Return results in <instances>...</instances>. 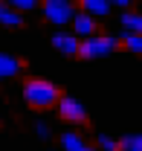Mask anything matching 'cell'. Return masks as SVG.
<instances>
[{
	"label": "cell",
	"instance_id": "obj_1",
	"mask_svg": "<svg viewBox=\"0 0 142 151\" xmlns=\"http://www.w3.org/2000/svg\"><path fill=\"white\" fill-rule=\"evenodd\" d=\"M58 87H55L52 81H47V78H26V84H23V99H26V105H32L38 111H47V108H52L55 102H58Z\"/></svg>",
	"mask_w": 142,
	"mask_h": 151
},
{
	"label": "cell",
	"instance_id": "obj_2",
	"mask_svg": "<svg viewBox=\"0 0 142 151\" xmlns=\"http://www.w3.org/2000/svg\"><path fill=\"white\" fill-rule=\"evenodd\" d=\"M116 50V38L113 35H102V32H96V35H90L84 38V41H78V52L75 55H81V58H105L110 55Z\"/></svg>",
	"mask_w": 142,
	"mask_h": 151
},
{
	"label": "cell",
	"instance_id": "obj_3",
	"mask_svg": "<svg viewBox=\"0 0 142 151\" xmlns=\"http://www.w3.org/2000/svg\"><path fill=\"white\" fill-rule=\"evenodd\" d=\"M41 12L52 26H67L72 20V15H75V3L72 0H44Z\"/></svg>",
	"mask_w": 142,
	"mask_h": 151
},
{
	"label": "cell",
	"instance_id": "obj_4",
	"mask_svg": "<svg viewBox=\"0 0 142 151\" xmlns=\"http://www.w3.org/2000/svg\"><path fill=\"white\" fill-rule=\"evenodd\" d=\"M58 113H61V119H67L72 125H81V122H87V111H84V105L78 102V99H72V96H58Z\"/></svg>",
	"mask_w": 142,
	"mask_h": 151
},
{
	"label": "cell",
	"instance_id": "obj_5",
	"mask_svg": "<svg viewBox=\"0 0 142 151\" xmlns=\"http://www.w3.org/2000/svg\"><path fill=\"white\" fill-rule=\"evenodd\" d=\"M70 23H72V35L78 38V41H84V38L96 35V20L90 18V15H84V12H75Z\"/></svg>",
	"mask_w": 142,
	"mask_h": 151
},
{
	"label": "cell",
	"instance_id": "obj_6",
	"mask_svg": "<svg viewBox=\"0 0 142 151\" xmlns=\"http://www.w3.org/2000/svg\"><path fill=\"white\" fill-rule=\"evenodd\" d=\"M52 47L58 50V52H64V55H75L78 52V38L72 35V32H55L52 35Z\"/></svg>",
	"mask_w": 142,
	"mask_h": 151
},
{
	"label": "cell",
	"instance_id": "obj_7",
	"mask_svg": "<svg viewBox=\"0 0 142 151\" xmlns=\"http://www.w3.org/2000/svg\"><path fill=\"white\" fill-rule=\"evenodd\" d=\"M119 26H122V32H128V35H142V15L125 9L122 15H119Z\"/></svg>",
	"mask_w": 142,
	"mask_h": 151
},
{
	"label": "cell",
	"instance_id": "obj_8",
	"mask_svg": "<svg viewBox=\"0 0 142 151\" xmlns=\"http://www.w3.org/2000/svg\"><path fill=\"white\" fill-rule=\"evenodd\" d=\"M20 73V61L9 52H0V81L3 78H15Z\"/></svg>",
	"mask_w": 142,
	"mask_h": 151
},
{
	"label": "cell",
	"instance_id": "obj_9",
	"mask_svg": "<svg viewBox=\"0 0 142 151\" xmlns=\"http://www.w3.org/2000/svg\"><path fill=\"white\" fill-rule=\"evenodd\" d=\"M87 142L78 131H64L61 134V151H84Z\"/></svg>",
	"mask_w": 142,
	"mask_h": 151
},
{
	"label": "cell",
	"instance_id": "obj_10",
	"mask_svg": "<svg viewBox=\"0 0 142 151\" xmlns=\"http://www.w3.org/2000/svg\"><path fill=\"white\" fill-rule=\"evenodd\" d=\"M81 6H84V15H90V18H105L107 12H110V6H107L105 0H81Z\"/></svg>",
	"mask_w": 142,
	"mask_h": 151
},
{
	"label": "cell",
	"instance_id": "obj_11",
	"mask_svg": "<svg viewBox=\"0 0 142 151\" xmlns=\"http://www.w3.org/2000/svg\"><path fill=\"white\" fill-rule=\"evenodd\" d=\"M116 151H142V137L139 134H125L116 139Z\"/></svg>",
	"mask_w": 142,
	"mask_h": 151
},
{
	"label": "cell",
	"instance_id": "obj_12",
	"mask_svg": "<svg viewBox=\"0 0 142 151\" xmlns=\"http://www.w3.org/2000/svg\"><path fill=\"white\" fill-rule=\"evenodd\" d=\"M3 6H9L12 12H18V15H23V12H32V9H38L41 3L38 0H0Z\"/></svg>",
	"mask_w": 142,
	"mask_h": 151
},
{
	"label": "cell",
	"instance_id": "obj_13",
	"mask_svg": "<svg viewBox=\"0 0 142 151\" xmlns=\"http://www.w3.org/2000/svg\"><path fill=\"white\" fill-rule=\"evenodd\" d=\"M20 15L18 12H12V9H9V6H3V3H0V26H20Z\"/></svg>",
	"mask_w": 142,
	"mask_h": 151
},
{
	"label": "cell",
	"instance_id": "obj_14",
	"mask_svg": "<svg viewBox=\"0 0 142 151\" xmlns=\"http://www.w3.org/2000/svg\"><path fill=\"white\" fill-rule=\"evenodd\" d=\"M119 41L125 44L128 52H142V35H128V32H119Z\"/></svg>",
	"mask_w": 142,
	"mask_h": 151
},
{
	"label": "cell",
	"instance_id": "obj_15",
	"mask_svg": "<svg viewBox=\"0 0 142 151\" xmlns=\"http://www.w3.org/2000/svg\"><path fill=\"white\" fill-rule=\"evenodd\" d=\"M96 151H116V139L107 137V134H99V139H96Z\"/></svg>",
	"mask_w": 142,
	"mask_h": 151
},
{
	"label": "cell",
	"instance_id": "obj_16",
	"mask_svg": "<svg viewBox=\"0 0 142 151\" xmlns=\"http://www.w3.org/2000/svg\"><path fill=\"white\" fill-rule=\"evenodd\" d=\"M35 134L47 139V137H49V125H47V122H38V125H35Z\"/></svg>",
	"mask_w": 142,
	"mask_h": 151
},
{
	"label": "cell",
	"instance_id": "obj_17",
	"mask_svg": "<svg viewBox=\"0 0 142 151\" xmlns=\"http://www.w3.org/2000/svg\"><path fill=\"white\" fill-rule=\"evenodd\" d=\"M105 3H107V6H119V9H128L133 0H105Z\"/></svg>",
	"mask_w": 142,
	"mask_h": 151
},
{
	"label": "cell",
	"instance_id": "obj_18",
	"mask_svg": "<svg viewBox=\"0 0 142 151\" xmlns=\"http://www.w3.org/2000/svg\"><path fill=\"white\" fill-rule=\"evenodd\" d=\"M84 151H96V148H93V145H87V148H84Z\"/></svg>",
	"mask_w": 142,
	"mask_h": 151
}]
</instances>
